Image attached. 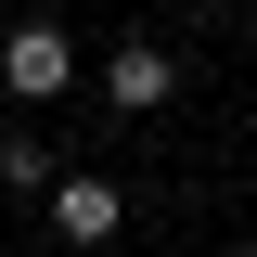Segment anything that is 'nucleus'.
I'll use <instances>...</instances> for the list:
<instances>
[{
    "label": "nucleus",
    "mask_w": 257,
    "mask_h": 257,
    "mask_svg": "<svg viewBox=\"0 0 257 257\" xmlns=\"http://www.w3.org/2000/svg\"><path fill=\"white\" fill-rule=\"evenodd\" d=\"M64 77H77V39H64V26H13V39H0V90H13V103H52Z\"/></svg>",
    "instance_id": "obj_1"
},
{
    "label": "nucleus",
    "mask_w": 257,
    "mask_h": 257,
    "mask_svg": "<svg viewBox=\"0 0 257 257\" xmlns=\"http://www.w3.org/2000/svg\"><path fill=\"white\" fill-rule=\"evenodd\" d=\"M167 90H180V64H167L155 39H116V52H103V103H116V116H155Z\"/></svg>",
    "instance_id": "obj_2"
},
{
    "label": "nucleus",
    "mask_w": 257,
    "mask_h": 257,
    "mask_svg": "<svg viewBox=\"0 0 257 257\" xmlns=\"http://www.w3.org/2000/svg\"><path fill=\"white\" fill-rule=\"evenodd\" d=\"M116 219H128V193L103 180V167H77V180H52V231H64V244H116Z\"/></svg>",
    "instance_id": "obj_3"
},
{
    "label": "nucleus",
    "mask_w": 257,
    "mask_h": 257,
    "mask_svg": "<svg viewBox=\"0 0 257 257\" xmlns=\"http://www.w3.org/2000/svg\"><path fill=\"white\" fill-rule=\"evenodd\" d=\"M0 180H13V193H39V180H52V155H39L26 128H0Z\"/></svg>",
    "instance_id": "obj_4"
},
{
    "label": "nucleus",
    "mask_w": 257,
    "mask_h": 257,
    "mask_svg": "<svg viewBox=\"0 0 257 257\" xmlns=\"http://www.w3.org/2000/svg\"><path fill=\"white\" fill-rule=\"evenodd\" d=\"M231 257H257V244H231Z\"/></svg>",
    "instance_id": "obj_5"
}]
</instances>
